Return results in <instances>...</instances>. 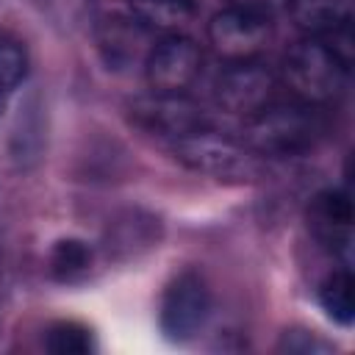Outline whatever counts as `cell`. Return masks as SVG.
Instances as JSON below:
<instances>
[{
	"label": "cell",
	"instance_id": "1",
	"mask_svg": "<svg viewBox=\"0 0 355 355\" xmlns=\"http://www.w3.org/2000/svg\"><path fill=\"white\" fill-rule=\"evenodd\" d=\"M324 133V119L311 103H269L244 122V144L255 155H300Z\"/></svg>",
	"mask_w": 355,
	"mask_h": 355
},
{
	"label": "cell",
	"instance_id": "2",
	"mask_svg": "<svg viewBox=\"0 0 355 355\" xmlns=\"http://www.w3.org/2000/svg\"><path fill=\"white\" fill-rule=\"evenodd\" d=\"M172 153L183 166L214 180L250 183L261 175V161L244 141H233L211 128L172 141Z\"/></svg>",
	"mask_w": 355,
	"mask_h": 355
},
{
	"label": "cell",
	"instance_id": "3",
	"mask_svg": "<svg viewBox=\"0 0 355 355\" xmlns=\"http://www.w3.org/2000/svg\"><path fill=\"white\" fill-rule=\"evenodd\" d=\"M347 67L333 55L322 39L297 42L283 61V80L297 100L311 105H324L336 100L347 80Z\"/></svg>",
	"mask_w": 355,
	"mask_h": 355
},
{
	"label": "cell",
	"instance_id": "4",
	"mask_svg": "<svg viewBox=\"0 0 355 355\" xmlns=\"http://www.w3.org/2000/svg\"><path fill=\"white\" fill-rule=\"evenodd\" d=\"M130 122L161 139H183L202 128H211L200 103L178 92H150L130 103Z\"/></svg>",
	"mask_w": 355,
	"mask_h": 355
},
{
	"label": "cell",
	"instance_id": "5",
	"mask_svg": "<svg viewBox=\"0 0 355 355\" xmlns=\"http://www.w3.org/2000/svg\"><path fill=\"white\" fill-rule=\"evenodd\" d=\"M211 311V294L197 272H180L161 297V330L172 341H189L200 333Z\"/></svg>",
	"mask_w": 355,
	"mask_h": 355
},
{
	"label": "cell",
	"instance_id": "6",
	"mask_svg": "<svg viewBox=\"0 0 355 355\" xmlns=\"http://www.w3.org/2000/svg\"><path fill=\"white\" fill-rule=\"evenodd\" d=\"M275 94V75L258 58L230 61L214 86L216 105L233 116H252L263 105L272 103Z\"/></svg>",
	"mask_w": 355,
	"mask_h": 355
},
{
	"label": "cell",
	"instance_id": "7",
	"mask_svg": "<svg viewBox=\"0 0 355 355\" xmlns=\"http://www.w3.org/2000/svg\"><path fill=\"white\" fill-rule=\"evenodd\" d=\"M202 67L200 47L183 36L169 33L161 42H155L144 58V75L153 92H178L186 94V89L197 80Z\"/></svg>",
	"mask_w": 355,
	"mask_h": 355
},
{
	"label": "cell",
	"instance_id": "8",
	"mask_svg": "<svg viewBox=\"0 0 355 355\" xmlns=\"http://www.w3.org/2000/svg\"><path fill=\"white\" fill-rule=\"evenodd\" d=\"M208 39H211L214 50L227 61L258 58V53L272 39V17L227 6L225 11L211 17Z\"/></svg>",
	"mask_w": 355,
	"mask_h": 355
},
{
	"label": "cell",
	"instance_id": "9",
	"mask_svg": "<svg viewBox=\"0 0 355 355\" xmlns=\"http://www.w3.org/2000/svg\"><path fill=\"white\" fill-rule=\"evenodd\" d=\"M288 11L294 25L316 39L352 22V0H288Z\"/></svg>",
	"mask_w": 355,
	"mask_h": 355
},
{
	"label": "cell",
	"instance_id": "10",
	"mask_svg": "<svg viewBox=\"0 0 355 355\" xmlns=\"http://www.w3.org/2000/svg\"><path fill=\"white\" fill-rule=\"evenodd\" d=\"M130 17L144 31H158L164 36L180 33L194 19L191 0H130Z\"/></svg>",
	"mask_w": 355,
	"mask_h": 355
},
{
	"label": "cell",
	"instance_id": "11",
	"mask_svg": "<svg viewBox=\"0 0 355 355\" xmlns=\"http://www.w3.org/2000/svg\"><path fill=\"white\" fill-rule=\"evenodd\" d=\"M319 302L330 319L338 324H349L355 316V283L347 269L330 272L319 286Z\"/></svg>",
	"mask_w": 355,
	"mask_h": 355
},
{
	"label": "cell",
	"instance_id": "12",
	"mask_svg": "<svg viewBox=\"0 0 355 355\" xmlns=\"http://www.w3.org/2000/svg\"><path fill=\"white\" fill-rule=\"evenodd\" d=\"M311 222L324 239H330L333 227L347 230L349 222H352V200H349V194L338 191V189L319 191L313 197V202H311Z\"/></svg>",
	"mask_w": 355,
	"mask_h": 355
},
{
	"label": "cell",
	"instance_id": "13",
	"mask_svg": "<svg viewBox=\"0 0 355 355\" xmlns=\"http://www.w3.org/2000/svg\"><path fill=\"white\" fill-rule=\"evenodd\" d=\"M25 75H28L25 44L8 31H0V100H6L25 80Z\"/></svg>",
	"mask_w": 355,
	"mask_h": 355
},
{
	"label": "cell",
	"instance_id": "14",
	"mask_svg": "<svg viewBox=\"0 0 355 355\" xmlns=\"http://www.w3.org/2000/svg\"><path fill=\"white\" fill-rule=\"evenodd\" d=\"M92 263V250L80 239H61L50 250V272L58 280H75L80 277Z\"/></svg>",
	"mask_w": 355,
	"mask_h": 355
},
{
	"label": "cell",
	"instance_id": "15",
	"mask_svg": "<svg viewBox=\"0 0 355 355\" xmlns=\"http://www.w3.org/2000/svg\"><path fill=\"white\" fill-rule=\"evenodd\" d=\"M44 347L53 355H86L94 349L92 341V330L78 324V322H55L47 330V341Z\"/></svg>",
	"mask_w": 355,
	"mask_h": 355
},
{
	"label": "cell",
	"instance_id": "16",
	"mask_svg": "<svg viewBox=\"0 0 355 355\" xmlns=\"http://www.w3.org/2000/svg\"><path fill=\"white\" fill-rule=\"evenodd\" d=\"M128 19H108L105 25H103V36H100V44H103V50H111L108 53V61H122V58H130L133 55V42L139 39V31H144L139 22H133V28L130 25H125Z\"/></svg>",
	"mask_w": 355,
	"mask_h": 355
},
{
	"label": "cell",
	"instance_id": "17",
	"mask_svg": "<svg viewBox=\"0 0 355 355\" xmlns=\"http://www.w3.org/2000/svg\"><path fill=\"white\" fill-rule=\"evenodd\" d=\"M280 349L308 355V352H324V349H327V344H324V341H319L313 333H286V336H283V341H280Z\"/></svg>",
	"mask_w": 355,
	"mask_h": 355
},
{
	"label": "cell",
	"instance_id": "18",
	"mask_svg": "<svg viewBox=\"0 0 355 355\" xmlns=\"http://www.w3.org/2000/svg\"><path fill=\"white\" fill-rule=\"evenodd\" d=\"M233 8H244L252 14H263V17H275L280 8L288 6V0H227Z\"/></svg>",
	"mask_w": 355,
	"mask_h": 355
}]
</instances>
